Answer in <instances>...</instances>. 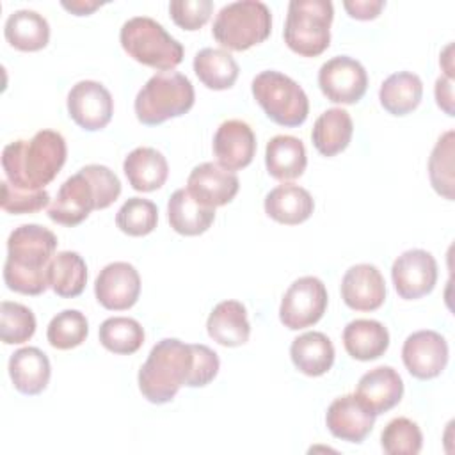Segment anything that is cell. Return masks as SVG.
Returning <instances> with one entry per match:
<instances>
[{
  "label": "cell",
  "instance_id": "cell-41",
  "mask_svg": "<svg viewBox=\"0 0 455 455\" xmlns=\"http://www.w3.org/2000/svg\"><path fill=\"white\" fill-rule=\"evenodd\" d=\"M212 0H174L169 4L172 21L185 30H199L212 16Z\"/></svg>",
  "mask_w": 455,
  "mask_h": 455
},
{
  "label": "cell",
  "instance_id": "cell-38",
  "mask_svg": "<svg viewBox=\"0 0 455 455\" xmlns=\"http://www.w3.org/2000/svg\"><path fill=\"white\" fill-rule=\"evenodd\" d=\"M380 444L387 455H416L421 451L423 434L412 419L395 418L384 427Z\"/></svg>",
  "mask_w": 455,
  "mask_h": 455
},
{
  "label": "cell",
  "instance_id": "cell-5",
  "mask_svg": "<svg viewBox=\"0 0 455 455\" xmlns=\"http://www.w3.org/2000/svg\"><path fill=\"white\" fill-rule=\"evenodd\" d=\"M196 92L192 82L178 71L153 75L135 96V116L146 126H156L167 119L180 117L194 107Z\"/></svg>",
  "mask_w": 455,
  "mask_h": 455
},
{
  "label": "cell",
  "instance_id": "cell-26",
  "mask_svg": "<svg viewBox=\"0 0 455 455\" xmlns=\"http://www.w3.org/2000/svg\"><path fill=\"white\" fill-rule=\"evenodd\" d=\"M343 345L350 357L357 361H373L387 350L389 332L379 320L357 318L345 325Z\"/></svg>",
  "mask_w": 455,
  "mask_h": 455
},
{
  "label": "cell",
  "instance_id": "cell-25",
  "mask_svg": "<svg viewBox=\"0 0 455 455\" xmlns=\"http://www.w3.org/2000/svg\"><path fill=\"white\" fill-rule=\"evenodd\" d=\"M265 165L272 178L290 181L304 174L307 165L306 148L293 135H275L267 142Z\"/></svg>",
  "mask_w": 455,
  "mask_h": 455
},
{
  "label": "cell",
  "instance_id": "cell-40",
  "mask_svg": "<svg viewBox=\"0 0 455 455\" xmlns=\"http://www.w3.org/2000/svg\"><path fill=\"white\" fill-rule=\"evenodd\" d=\"M50 203V194L46 190H25L18 188L7 180L2 181V199L0 206L7 213H36L46 208Z\"/></svg>",
  "mask_w": 455,
  "mask_h": 455
},
{
  "label": "cell",
  "instance_id": "cell-35",
  "mask_svg": "<svg viewBox=\"0 0 455 455\" xmlns=\"http://www.w3.org/2000/svg\"><path fill=\"white\" fill-rule=\"evenodd\" d=\"M89 322L78 309H64L57 313L46 329L48 343L57 350H69L85 341Z\"/></svg>",
  "mask_w": 455,
  "mask_h": 455
},
{
  "label": "cell",
  "instance_id": "cell-42",
  "mask_svg": "<svg viewBox=\"0 0 455 455\" xmlns=\"http://www.w3.org/2000/svg\"><path fill=\"white\" fill-rule=\"evenodd\" d=\"M386 2L382 0H347L343 7L355 20H373L380 14Z\"/></svg>",
  "mask_w": 455,
  "mask_h": 455
},
{
  "label": "cell",
  "instance_id": "cell-16",
  "mask_svg": "<svg viewBox=\"0 0 455 455\" xmlns=\"http://www.w3.org/2000/svg\"><path fill=\"white\" fill-rule=\"evenodd\" d=\"M238 176L219 164L204 162L192 169L187 180L188 194L208 208H217L231 203L238 192Z\"/></svg>",
  "mask_w": 455,
  "mask_h": 455
},
{
  "label": "cell",
  "instance_id": "cell-18",
  "mask_svg": "<svg viewBox=\"0 0 455 455\" xmlns=\"http://www.w3.org/2000/svg\"><path fill=\"white\" fill-rule=\"evenodd\" d=\"M256 153V137L252 128L242 119L220 123L213 135V155L217 164L229 171L247 167Z\"/></svg>",
  "mask_w": 455,
  "mask_h": 455
},
{
  "label": "cell",
  "instance_id": "cell-22",
  "mask_svg": "<svg viewBox=\"0 0 455 455\" xmlns=\"http://www.w3.org/2000/svg\"><path fill=\"white\" fill-rule=\"evenodd\" d=\"M206 331L208 336L222 347H240L247 343L251 323L245 306L238 300L219 302L206 320Z\"/></svg>",
  "mask_w": 455,
  "mask_h": 455
},
{
  "label": "cell",
  "instance_id": "cell-36",
  "mask_svg": "<svg viewBox=\"0 0 455 455\" xmlns=\"http://www.w3.org/2000/svg\"><path fill=\"white\" fill-rule=\"evenodd\" d=\"M453 130L444 132L435 142L428 158V176L434 190L453 201Z\"/></svg>",
  "mask_w": 455,
  "mask_h": 455
},
{
  "label": "cell",
  "instance_id": "cell-12",
  "mask_svg": "<svg viewBox=\"0 0 455 455\" xmlns=\"http://www.w3.org/2000/svg\"><path fill=\"white\" fill-rule=\"evenodd\" d=\"M396 293L405 300H416L430 293L437 283L435 258L423 249L402 252L391 267Z\"/></svg>",
  "mask_w": 455,
  "mask_h": 455
},
{
  "label": "cell",
  "instance_id": "cell-10",
  "mask_svg": "<svg viewBox=\"0 0 455 455\" xmlns=\"http://www.w3.org/2000/svg\"><path fill=\"white\" fill-rule=\"evenodd\" d=\"M325 284L315 275L299 277L284 291L279 306V320L290 331L315 325L327 309Z\"/></svg>",
  "mask_w": 455,
  "mask_h": 455
},
{
  "label": "cell",
  "instance_id": "cell-17",
  "mask_svg": "<svg viewBox=\"0 0 455 455\" xmlns=\"http://www.w3.org/2000/svg\"><path fill=\"white\" fill-rule=\"evenodd\" d=\"M375 414L354 395L336 398L325 414L329 432L347 443H363L375 425Z\"/></svg>",
  "mask_w": 455,
  "mask_h": 455
},
{
  "label": "cell",
  "instance_id": "cell-3",
  "mask_svg": "<svg viewBox=\"0 0 455 455\" xmlns=\"http://www.w3.org/2000/svg\"><path fill=\"white\" fill-rule=\"evenodd\" d=\"M121 194V181L107 165L89 164L69 176L48 206V217L73 228L84 222L92 210L108 208Z\"/></svg>",
  "mask_w": 455,
  "mask_h": 455
},
{
  "label": "cell",
  "instance_id": "cell-9",
  "mask_svg": "<svg viewBox=\"0 0 455 455\" xmlns=\"http://www.w3.org/2000/svg\"><path fill=\"white\" fill-rule=\"evenodd\" d=\"M252 96L267 117L281 126H300L309 114V100L304 89L288 75L267 69L254 76Z\"/></svg>",
  "mask_w": 455,
  "mask_h": 455
},
{
  "label": "cell",
  "instance_id": "cell-1",
  "mask_svg": "<svg viewBox=\"0 0 455 455\" xmlns=\"http://www.w3.org/2000/svg\"><path fill=\"white\" fill-rule=\"evenodd\" d=\"M57 236L44 226L23 224L7 238L4 281L9 290L41 295L48 286V267L55 256Z\"/></svg>",
  "mask_w": 455,
  "mask_h": 455
},
{
  "label": "cell",
  "instance_id": "cell-43",
  "mask_svg": "<svg viewBox=\"0 0 455 455\" xmlns=\"http://www.w3.org/2000/svg\"><path fill=\"white\" fill-rule=\"evenodd\" d=\"M435 101L439 108H443L448 116H453V85L446 76H439L435 80Z\"/></svg>",
  "mask_w": 455,
  "mask_h": 455
},
{
  "label": "cell",
  "instance_id": "cell-19",
  "mask_svg": "<svg viewBox=\"0 0 455 455\" xmlns=\"http://www.w3.org/2000/svg\"><path fill=\"white\" fill-rule=\"evenodd\" d=\"M341 299L355 311H375L386 300V283L380 270L370 263L350 267L341 279Z\"/></svg>",
  "mask_w": 455,
  "mask_h": 455
},
{
  "label": "cell",
  "instance_id": "cell-30",
  "mask_svg": "<svg viewBox=\"0 0 455 455\" xmlns=\"http://www.w3.org/2000/svg\"><path fill=\"white\" fill-rule=\"evenodd\" d=\"M354 123L345 108H327L318 116L313 124L311 140L316 151L323 156H334L341 153L352 139Z\"/></svg>",
  "mask_w": 455,
  "mask_h": 455
},
{
  "label": "cell",
  "instance_id": "cell-13",
  "mask_svg": "<svg viewBox=\"0 0 455 455\" xmlns=\"http://www.w3.org/2000/svg\"><path fill=\"white\" fill-rule=\"evenodd\" d=\"M68 112L80 128L96 132L110 123L114 100L103 84L80 80L68 92Z\"/></svg>",
  "mask_w": 455,
  "mask_h": 455
},
{
  "label": "cell",
  "instance_id": "cell-15",
  "mask_svg": "<svg viewBox=\"0 0 455 455\" xmlns=\"http://www.w3.org/2000/svg\"><path fill=\"white\" fill-rule=\"evenodd\" d=\"M94 295L105 309H130L140 295V275L137 268L126 261L108 263L96 277Z\"/></svg>",
  "mask_w": 455,
  "mask_h": 455
},
{
  "label": "cell",
  "instance_id": "cell-37",
  "mask_svg": "<svg viewBox=\"0 0 455 455\" xmlns=\"http://www.w3.org/2000/svg\"><path fill=\"white\" fill-rule=\"evenodd\" d=\"M158 222V208L153 201L142 197H130L117 210L116 224L117 228L130 236H146L149 235Z\"/></svg>",
  "mask_w": 455,
  "mask_h": 455
},
{
  "label": "cell",
  "instance_id": "cell-34",
  "mask_svg": "<svg viewBox=\"0 0 455 455\" xmlns=\"http://www.w3.org/2000/svg\"><path fill=\"white\" fill-rule=\"evenodd\" d=\"M98 338L107 350L121 355H130L142 347L144 329L135 318L110 316L100 325Z\"/></svg>",
  "mask_w": 455,
  "mask_h": 455
},
{
  "label": "cell",
  "instance_id": "cell-21",
  "mask_svg": "<svg viewBox=\"0 0 455 455\" xmlns=\"http://www.w3.org/2000/svg\"><path fill=\"white\" fill-rule=\"evenodd\" d=\"M52 375L48 355L37 347H23L9 359V377L21 395H39L46 389Z\"/></svg>",
  "mask_w": 455,
  "mask_h": 455
},
{
  "label": "cell",
  "instance_id": "cell-14",
  "mask_svg": "<svg viewBox=\"0 0 455 455\" xmlns=\"http://www.w3.org/2000/svg\"><path fill=\"white\" fill-rule=\"evenodd\" d=\"M448 354L444 336L430 329L412 332L402 347V361L407 371L419 380L441 375L448 364Z\"/></svg>",
  "mask_w": 455,
  "mask_h": 455
},
{
  "label": "cell",
  "instance_id": "cell-33",
  "mask_svg": "<svg viewBox=\"0 0 455 455\" xmlns=\"http://www.w3.org/2000/svg\"><path fill=\"white\" fill-rule=\"evenodd\" d=\"M50 288L64 299L78 297L87 283V265L78 252H57L48 267Z\"/></svg>",
  "mask_w": 455,
  "mask_h": 455
},
{
  "label": "cell",
  "instance_id": "cell-44",
  "mask_svg": "<svg viewBox=\"0 0 455 455\" xmlns=\"http://www.w3.org/2000/svg\"><path fill=\"white\" fill-rule=\"evenodd\" d=\"M66 11L73 12L75 16H87L92 11H96L101 2H92V0H73V2H62L60 4Z\"/></svg>",
  "mask_w": 455,
  "mask_h": 455
},
{
  "label": "cell",
  "instance_id": "cell-32",
  "mask_svg": "<svg viewBox=\"0 0 455 455\" xmlns=\"http://www.w3.org/2000/svg\"><path fill=\"white\" fill-rule=\"evenodd\" d=\"M194 71L208 89L226 91L235 85L240 68L228 50L203 48L194 57Z\"/></svg>",
  "mask_w": 455,
  "mask_h": 455
},
{
  "label": "cell",
  "instance_id": "cell-6",
  "mask_svg": "<svg viewBox=\"0 0 455 455\" xmlns=\"http://www.w3.org/2000/svg\"><path fill=\"white\" fill-rule=\"evenodd\" d=\"M123 50L137 62L158 71H172L183 60V46L158 21L133 16L119 32Z\"/></svg>",
  "mask_w": 455,
  "mask_h": 455
},
{
  "label": "cell",
  "instance_id": "cell-31",
  "mask_svg": "<svg viewBox=\"0 0 455 455\" xmlns=\"http://www.w3.org/2000/svg\"><path fill=\"white\" fill-rule=\"evenodd\" d=\"M423 96V84L416 73L398 71L389 75L380 89L379 101L393 116H405L412 112Z\"/></svg>",
  "mask_w": 455,
  "mask_h": 455
},
{
  "label": "cell",
  "instance_id": "cell-11",
  "mask_svg": "<svg viewBox=\"0 0 455 455\" xmlns=\"http://www.w3.org/2000/svg\"><path fill=\"white\" fill-rule=\"evenodd\" d=\"M318 85L329 101L354 105L368 89V75L359 60L348 55H336L322 64Z\"/></svg>",
  "mask_w": 455,
  "mask_h": 455
},
{
  "label": "cell",
  "instance_id": "cell-4",
  "mask_svg": "<svg viewBox=\"0 0 455 455\" xmlns=\"http://www.w3.org/2000/svg\"><path fill=\"white\" fill-rule=\"evenodd\" d=\"M196 355L192 345L176 338L160 339L139 370L142 396L156 405L171 402L181 386L192 387Z\"/></svg>",
  "mask_w": 455,
  "mask_h": 455
},
{
  "label": "cell",
  "instance_id": "cell-23",
  "mask_svg": "<svg viewBox=\"0 0 455 455\" xmlns=\"http://www.w3.org/2000/svg\"><path fill=\"white\" fill-rule=\"evenodd\" d=\"M123 171L128 183L137 192L158 190L169 176L165 156L149 146H140L130 151L123 162Z\"/></svg>",
  "mask_w": 455,
  "mask_h": 455
},
{
  "label": "cell",
  "instance_id": "cell-27",
  "mask_svg": "<svg viewBox=\"0 0 455 455\" xmlns=\"http://www.w3.org/2000/svg\"><path fill=\"white\" fill-rule=\"evenodd\" d=\"M290 357L300 373L320 377L332 368L334 347L323 332L309 331L291 341Z\"/></svg>",
  "mask_w": 455,
  "mask_h": 455
},
{
  "label": "cell",
  "instance_id": "cell-29",
  "mask_svg": "<svg viewBox=\"0 0 455 455\" xmlns=\"http://www.w3.org/2000/svg\"><path fill=\"white\" fill-rule=\"evenodd\" d=\"M167 217L171 228L185 236L203 235L215 219V208L197 203L187 188L172 192L167 203Z\"/></svg>",
  "mask_w": 455,
  "mask_h": 455
},
{
  "label": "cell",
  "instance_id": "cell-2",
  "mask_svg": "<svg viewBox=\"0 0 455 455\" xmlns=\"http://www.w3.org/2000/svg\"><path fill=\"white\" fill-rule=\"evenodd\" d=\"M68 148L55 130H39L30 140L9 142L2 151L7 181L25 190H43L60 172Z\"/></svg>",
  "mask_w": 455,
  "mask_h": 455
},
{
  "label": "cell",
  "instance_id": "cell-20",
  "mask_svg": "<svg viewBox=\"0 0 455 455\" xmlns=\"http://www.w3.org/2000/svg\"><path fill=\"white\" fill-rule=\"evenodd\" d=\"M355 396L379 416L398 405L403 396V380L395 368L377 366L359 379Z\"/></svg>",
  "mask_w": 455,
  "mask_h": 455
},
{
  "label": "cell",
  "instance_id": "cell-39",
  "mask_svg": "<svg viewBox=\"0 0 455 455\" xmlns=\"http://www.w3.org/2000/svg\"><path fill=\"white\" fill-rule=\"evenodd\" d=\"M36 332L34 313L20 304L4 300L0 306V338L5 345H20L28 341Z\"/></svg>",
  "mask_w": 455,
  "mask_h": 455
},
{
  "label": "cell",
  "instance_id": "cell-28",
  "mask_svg": "<svg viewBox=\"0 0 455 455\" xmlns=\"http://www.w3.org/2000/svg\"><path fill=\"white\" fill-rule=\"evenodd\" d=\"M4 36L5 41L20 52H37L50 41V25L43 14L30 9H20L7 16Z\"/></svg>",
  "mask_w": 455,
  "mask_h": 455
},
{
  "label": "cell",
  "instance_id": "cell-8",
  "mask_svg": "<svg viewBox=\"0 0 455 455\" xmlns=\"http://www.w3.org/2000/svg\"><path fill=\"white\" fill-rule=\"evenodd\" d=\"M332 18L334 7L329 0H291L283 30L286 46L302 57L323 53L331 44Z\"/></svg>",
  "mask_w": 455,
  "mask_h": 455
},
{
  "label": "cell",
  "instance_id": "cell-7",
  "mask_svg": "<svg viewBox=\"0 0 455 455\" xmlns=\"http://www.w3.org/2000/svg\"><path fill=\"white\" fill-rule=\"evenodd\" d=\"M270 30V9L259 0H240L224 5L212 27L215 41L231 52H243L263 43Z\"/></svg>",
  "mask_w": 455,
  "mask_h": 455
},
{
  "label": "cell",
  "instance_id": "cell-24",
  "mask_svg": "<svg viewBox=\"0 0 455 455\" xmlns=\"http://www.w3.org/2000/svg\"><path fill=\"white\" fill-rule=\"evenodd\" d=\"M313 210L315 201L311 194L293 183L279 185L265 196V213L279 224H300L311 217Z\"/></svg>",
  "mask_w": 455,
  "mask_h": 455
}]
</instances>
